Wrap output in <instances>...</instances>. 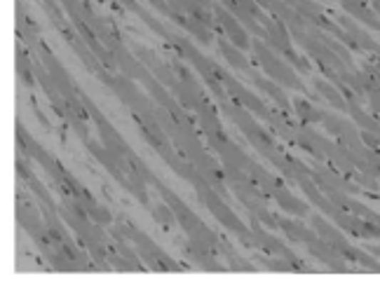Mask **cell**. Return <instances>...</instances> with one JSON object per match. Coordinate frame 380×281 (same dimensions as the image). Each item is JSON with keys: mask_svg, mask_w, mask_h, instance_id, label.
I'll return each instance as SVG.
<instances>
[{"mask_svg": "<svg viewBox=\"0 0 380 281\" xmlns=\"http://www.w3.org/2000/svg\"><path fill=\"white\" fill-rule=\"evenodd\" d=\"M254 50H256L258 61H261V66L265 68V73H268L270 78H274V80H277V83H282V85L291 87V90H301V92L305 90L303 83L298 80V75L294 73V70H291L282 59H277V56H274L270 50H265L263 43H256Z\"/></svg>", "mask_w": 380, "mask_h": 281, "instance_id": "obj_1", "label": "cell"}, {"mask_svg": "<svg viewBox=\"0 0 380 281\" xmlns=\"http://www.w3.org/2000/svg\"><path fill=\"white\" fill-rule=\"evenodd\" d=\"M343 3V7L350 14H354L359 21H364V23H369L371 28H378L380 31V21H378V17H376V12L371 10V7L364 3V0H341Z\"/></svg>", "mask_w": 380, "mask_h": 281, "instance_id": "obj_2", "label": "cell"}, {"mask_svg": "<svg viewBox=\"0 0 380 281\" xmlns=\"http://www.w3.org/2000/svg\"><path fill=\"white\" fill-rule=\"evenodd\" d=\"M218 19L223 21V26H225V31L230 33V40L235 43L237 47H242V50H247L249 47V38H247V33L242 31L240 26H237V21L230 17L228 12H223V10H218Z\"/></svg>", "mask_w": 380, "mask_h": 281, "instance_id": "obj_3", "label": "cell"}, {"mask_svg": "<svg viewBox=\"0 0 380 281\" xmlns=\"http://www.w3.org/2000/svg\"><path fill=\"white\" fill-rule=\"evenodd\" d=\"M294 108H296L298 115H301V120H305V122H324V117H327V112H322L319 108L310 106V103L303 101V99H296Z\"/></svg>", "mask_w": 380, "mask_h": 281, "instance_id": "obj_4", "label": "cell"}, {"mask_svg": "<svg viewBox=\"0 0 380 281\" xmlns=\"http://www.w3.org/2000/svg\"><path fill=\"white\" fill-rule=\"evenodd\" d=\"M314 87H317V92H319L322 96H324V99H327V101H329L334 108H338V110H347V103H345V99H343V96L334 90V87L327 85L324 80H314Z\"/></svg>", "mask_w": 380, "mask_h": 281, "instance_id": "obj_5", "label": "cell"}, {"mask_svg": "<svg viewBox=\"0 0 380 281\" xmlns=\"http://www.w3.org/2000/svg\"><path fill=\"white\" fill-rule=\"evenodd\" d=\"M369 96H371V108H374V112H380V87L371 90Z\"/></svg>", "mask_w": 380, "mask_h": 281, "instance_id": "obj_6", "label": "cell"}, {"mask_svg": "<svg viewBox=\"0 0 380 281\" xmlns=\"http://www.w3.org/2000/svg\"><path fill=\"white\" fill-rule=\"evenodd\" d=\"M371 251H374V253H378V255H380V246H374V248H371Z\"/></svg>", "mask_w": 380, "mask_h": 281, "instance_id": "obj_7", "label": "cell"}]
</instances>
